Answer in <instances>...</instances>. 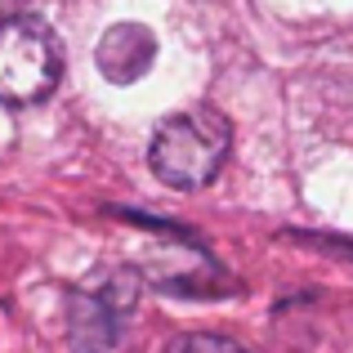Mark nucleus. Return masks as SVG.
Listing matches in <instances>:
<instances>
[{"mask_svg": "<svg viewBox=\"0 0 353 353\" xmlns=\"http://www.w3.org/2000/svg\"><path fill=\"white\" fill-rule=\"evenodd\" d=\"M134 300H139V273H130V268H112L94 286H77L68 295L72 353H112Z\"/></svg>", "mask_w": 353, "mask_h": 353, "instance_id": "nucleus-3", "label": "nucleus"}, {"mask_svg": "<svg viewBox=\"0 0 353 353\" xmlns=\"http://www.w3.org/2000/svg\"><path fill=\"white\" fill-rule=\"evenodd\" d=\"M63 72V54L54 32L41 18H5L0 23V103L27 108L54 94Z\"/></svg>", "mask_w": 353, "mask_h": 353, "instance_id": "nucleus-2", "label": "nucleus"}, {"mask_svg": "<svg viewBox=\"0 0 353 353\" xmlns=\"http://www.w3.org/2000/svg\"><path fill=\"white\" fill-rule=\"evenodd\" d=\"M170 353H250V349H241L228 336H183Z\"/></svg>", "mask_w": 353, "mask_h": 353, "instance_id": "nucleus-6", "label": "nucleus"}, {"mask_svg": "<svg viewBox=\"0 0 353 353\" xmlns=\"http://www.w3.org/2000/svg\"><path fill=\"white\" fill-rule=\"evenodd\" d=\"M228 148H233V125L215 108H192L170 121H161L148 143V165L161 183L179 192H197L224 170Z\"/></svg>", "mask_w": 353, "mask_h": 353, "instance_id": "nucleus-1", "label": "nucleus"}, {"mask_svg": "<svg viewBox=\"0 0 353 353\" xmlns=\"http://www.w3.org/2000/svg\"><path fill=\"white\" fill-rule=\"evenodd\" d=\"M157 63V36L143 23H112L94 45V68L112 85H134Z\"/></svg>", "mask_w": 353, "mask_h": 353, "instance_id": "nucleus-5", "label": "nucleus"}, {"mask_svg": "<svg viewBox=\"0 0 353 353\" xmlns=\"http://www.w3.org/2000/svg\"><path fill=\"white\" fill-rule=\"evenodd\" d=\"M143 277L174 295H224L228 291L224 268L206 250L192 246L188 237H179V246H170V250H152V259L143 264Z\"/></svg>", "mask_w": 353, "mask_h": 353, "instance_id": "nucleus-4", "label": "nucleus"}]
</instances>
